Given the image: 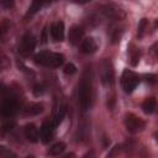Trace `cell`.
<instances>
[{"label":"cell","mask_w":158,"mask_h":158,"mask_svg":"<svg viewBox=\"0 0 158 158\" xmlns=\"http://www.w3.org/2000/svg\"><path fill=\"white\" fill-rule=\"evenodd\" d=\"M138 83H139V77L135 72H132L130 69L123 70V73L121 75V85H122V89L125 93H128V94L132 93L137 88Z\"/></svg>","instance_id":"cell-4"},{"label":"cell","mask_w":158,"mask_h":158,"mask_svg":"<svg viewBox=\"0 0 158 158\" xmlns=\"http://www.w3.org/2000/svg\"><path fill=\"white\" fill-rule=\"evenodd\" d=\"M78 100L83 111H88L93 105V77L91 70L85 69L78 85Z\"/></svg>","instance_id":"cell-1"},{"label":"cell","mask_w":158,"mask_h":158,"mask_svg":"<svg viewBox=\"0 0 158 158\" xmlns=\"http://www.w3.org/2000/svg\"><path fill=\"white\" fill-rule=\"evenodd\" d=\"M72 2H75V4H86V2H89V1H91V0H70Z\"/></svg>","instance_id":"cell-30"},{"label":"cell","mask_w":158,"mask_h":158,"mask_svg":"<svg viewBox=\"0 0 158 158\" xmlns=\"http://www.w3.org/2000/svg\"><path fill=\"white\" fill-rule=\"evenodd\" d=\"M65 112H67L65 105H62V106L58 107V110H57L56 114H54V117L52 118V122H53V125H54L56 127L63 121V118H64V116H65Z\"/></svg>","instance_id":"cell-17"},{"label":"cell","mask_w":158,"mask_h":158,"mask_svg":"<svg viewBox=\"0 0 158 158\" xmlns=\"http://www.w3.org/2000/svg\"><path fill=\"white\" fill-rule=\"evenodd\" d=\"M101 80L105 85L111 86L115 81V72L110 59H104L101 63Z\"/></svg>","instance_id":"cell-8"},{"label":"cell","mask_w":158,"mask_h":158,"mask_svg":"<svg viewBox=\"0 0 158 158\" xmlns=\"http://www.w3.org/2000/svg\"><path fill=\"white\" fill-rule=\"evenodd\" d=\"M0 4L5 7V9H11L15 4V0H0Z\"/></svg>","instance_id":"cell-27"},{"label":"cell","mask_w":158,"mask_h":158,"mask_svg":"<svg viewBox=\"0 0 158 158\" xmlns=\"http://www.w3.org/2000/svg\"><path fill=\"white\" fill-rule=\"evenodd\" d=\"M84 37V28L79 25H74L70 27L69 30V33H68V41L70 44L75 46V44H79L80 41L83 40Z\"/></svg>","instance_id":"cell-10"},{"label":"cell","mask_w":158,"mask_h":158,"mask_svg":"<svg viewBox=\"0 0 158 158\" xmlns=\"http://www.w3.org/2000/svg\"><path fill=\"white\" fill-rule=\"evenodd\" d=\"M23 133H25V137L32 142V143H37L38 139H40V132H38V128L33 125V123H27L23 128Z\"/></svg>","instance_id":"cell-13"},{"label":"cell","mask_w":158,"mask_h":158,"mask_svg":"<svg viewBox=\"0 0 158 158\" xmlns=\"http://www.w3.org/2000/svg\"><path fill=\"white\" fill-rule=\"evenodd\" d=\"M36 48V38L32 33L30 32H26L22 37H21V41L19 43V53L20 56L22 57H28Z\"/></svg>","instance_id":"cell-5"},{"label":"cell","mask_w":158,"mask_h":158,"mask_svg":"<svg viewBox=\"0 0 158 158\" xmlns=\"http://www.w3.org/2000/svg\"><path fill=\"white\" fill-rule=\"evenodd\" d=\"M0 157H16V154L12 151H10L9 148L0 146Z\"/></svg>","instance_id":"cell-23"},{"label":"cell","mask_w":158,"mask_h":158,"mask_svg":"<svg viewBox=\"0 0 158 158\" xmlns=\"http://www.w3.org/2000/svg\"><path fill=\"white\" fill-rule=\"evenodd\" d=\"M96 48H98V44H96V42L93 37H86V38L80 41L79 51L84 54H91L96 51Z\"/></svg>","instance_id":"cell-12"},{"label":"cell","mask_w":158,"mask_h":158,"mask_svg":"<svg viewBox=\"0 0 158 158\" xmlns=\"http://www.w3.org/2000/svg\"><path fill=\"white\" fill-rule=\"evenodd\" d=\"M156 107H157V100L154 98H148L143 101L142 104V110L144 114H153L156 111Z\"/></svg>","instance_id":"cell-16"},{"label":"cell","mask_w":158,"mask_h":158,"mask_svg":"<svg viewBox=\"0 0 158 158\" xmlns=\"http://www.w3.org/2000/svg\"><path fill=\"white\" fill-rule=\"evenodd\" d=\"M144 78H146V81L151 83V84H154L157 81V75L156 74H148V75H144Z\"/></svg>","instance_id":"cell-28"},{"label":"cell","mask_w":158,"mask_h":158,"mask_svg":"<svg viewBox=\"0 0 158 158\" xmlns=\"http://www.w3.org/2000/svg\"><path fill=\"white\" fill-rule=\"evenodd\" d=\"M43 111V105L41 102H31L23 109V114L26 116H36Z\"/></svg>","instance_id":"cell-15"},{"label":"cell","mask_w":158,"mask_h":158,"mask_svg":"<svg viewBox=\"0 0 158 158\" xmlns=\"http://www.w3.org/2000/svg\"><path fill=\"white\" fill-rule=\"evenodd\" d=\"M139 51L137 48H135L133 46H131V49H130V62H131V65L132 67H136L139 62Z\"/></svg>","instance_id":"cell-19"},{"label":"cell","mask_w":158,"mask_h":158,"mask_svg":"<svg viewBox=\"0 0 158 158\" xmlns=\"http://www.w3.org/2000/svg\"><path fill=\"white\" fill-rule=\"evenodd\" d=\"M122 30L121 28H117V27H115L114 30H112V33H111V42L112 43H117L118 41H120V38H121V36H122Z\"/></svg>","instance_id":"cell-21"},{"label":"cell","mask_w":158,"mask_h":158,"mask_svg":"<svg viewBox=\"0 0 158 158\" xmlns=\"http://www.w3.org/2000/svg\"><path fill=\"white\" fill-rule=\"evenodd\" d=\"M64 151H65V143H63V142H57V143H54V144L49 148L48 154H49V156H59V154H62Z\"/></svg>","instance_id":"cell-18"},{"label":"cell","mask_w":158,"mask_h":158,"mask_svg":"<svg viewBox=\"0 0 158 158\" xmlns=\"http://www.w3.org/2000/svg\"><path fill=\"white\" fill-rule=\"evenodd\" d=\"M7 30H9V23H7V21H4L2 23H0V41H1V38L4 37V35L7 32Z\"/></svg>","instance_id":"cell-25"},{"label":"cell","mask_w":158,"mask_h":158,"mask_svg":"<svg viewBox=\"0 0 158 158\" xmlns=\"http://www.w3.org/2000/svg\"><path fill=\"white\" fill-rule=\"evenodd\" d=\"M35 63L47 67V68H58L64 63V56L57 52H48V51H43L37 53L33 57Z\"/></svg>","instance_id":"cell-2"},{"label":"cell","mask_w":158,"mask_h":158,"mask_svg":"<svg viewBox=\"0 0 158 158\" xmlns=\"http://www.w3.org/2000/svg\"><path fill=\"white\" fill-rule=\"evenodd\" d=\"M54 130H56V126L53 125L52 120H47L42 123L41 130H40V138H41L42 143L47 144L52 141V138L54 136Z\"/></svg>","instance_id":"cell-9"},{"label":"cell","mask_w":158,"mask_h":158,"mask_svg":"<svg viewBox=\"0 0 158 158\" xmlns=\"http://www.w3.org/2000/svg\"><path fill=\"white\" fill-rule=\"evenodd\" d=\"M64 74L67 75H73L74 73H77V67L73 64V63H68L64 65V69H63Z\"/></svg>","instance_id":"cell-22"},{"label":"cell","mask_w":158,"mask_h":158,"mask_svg":"<svg viewBox=\"0 0 158 158\" xmlns=\"http://www.w3.org/2000/svg\"><path fill=\"white\" fill-rule=\"evenodd\" d=\"M47 41V37H46V30H43V35H42V42L44 43Z\"/></svg>","instance_id":"cell-31"},{"label":"cell","mask_w":158,"mask_h":158,"mask_svg":"<svg viewBox=\"0 0 158 158\" xmlns=\"http://www.w3.org/2000/svg\"><path fill=\"white\" fill-rule=\"evenodd\" d=\"M9 67H10V60H9L5 56L0 57V70H5V69H7Z\"/></svg>","instance_id":"cell-24"},{"label":"cell","mask_w":158,"mask_h":158,"mask_svg":"<svg viewBox=\"0 0 158 158\" xmlns=\"http://www.w3.org/2000/svg\"><path fill=\"white\" fill-rule=\"evenodd\" d=\"M49 31H51V36H52L53 41L60 42V41L64 40V23L62 21L53 22Z\"/></svg>","instance_id":"cell-11"},{"label":"cell","mask_w":158,"mask_h":158,"mask_svg":"<svg viewBox=\"0 0 158 158\" xmlns=\"http://www.w3.org/2000/svg\"><path fill=\"white\" fill-rule=\"evenodd\" d=\"M147 27H148V20L147 19H141V21L138 22V27H137V36L142 37L144 35Z\"/></svg>","instance_id":"cell-20"},{"label":"cell","mask_w":158,"mask_h":158,"mask_svg":"<svg viewBox=\"0 0 158 158\" xmlns=\"http://www.w3.org/2000/svg\"><path fill=\"white\" fill-rule=\"evenodd\" d=\"M54 0H32L30 7H28V11L26 14V16H33L35 14H37L42 7H44L46 5L53 2Z\"/></svg>","instance_id":"cell-14"},{"label":"cell","mask_w":158,"mask_h":158,"mask_svg":"<svg viewBox=\"0 0 158 158\" xmlns=\"http://www.w3.org/2000/svg\"><path fill=\"white\" fill-rule=\"evenodd\" d=\"M20 109V101L16 96H7L0 104V117L1 120H9L15 116Z\"/></svg>","instance_id":"cell-3"},{"label":"cell","mask_w":158,"mask_h":158,"mask_svg":"<svg viewBox=\"0 0 158 158\" xmlns=\"http://www.w3.org/2000/svg\"><path fill=\"white\" fill-rule=\"evenodd\" d=\"M125 126L130 133H137L144 128L146 123L138 116H136L133 114H128V115H126V118H125Z\"/></svg>","instance_id":"cell-7"},{"label":"cell","mask_w":158,"mask_h":158,"mask_svg":"<svg viewBox=\"0 0 158 158\" xmlns=\"http://www.w3.org/2000/svg\"><path fill=\"white\" fill-rule=\"evenodd\" d=\"M100 12L109 20L121 21L126 17V12L114 4H104L100 6Z\"/></svg>","instance_id":"cell-6"},{"label":"cell","mask_w":158,"mask_h":158,"mask_svg":"<svg viewBox=\"0 0 158 158\" xmlns=\"http://www.w3.org/2000/svg\"><path fill=\"white\" fill-rule=\"evenodd\" d=\"M6 90H7V88H6L4 84H1V83H0V96H1V95H4V94L6 93Z\"/></svg>","instance_id":"cell-29"},{"label":"cell","mask_w":158,"mask_h":158,"mask_svg":"<svg viewBox=\"0 0 158 158\" xmlns=\"http://www.w3.org/2000/svg\"><path fill=\"white\" fill-rule=\"evenodd\" d=\"M44 93V86L43 85H35L33 86V94L35 96H40Z\"/></svg>","instance_id":"cell-26"}]
</instances>
